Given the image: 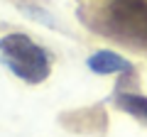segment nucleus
I'll list each match as a JSON object with an SVG mask.
<instances>
[{
    "label": "nucleus",
    "mask_w": 147,
    "mask_h": 137,
    "mask_svg": "<svg viewBox=\"0 0 147 137\" xmlns=\"http://www.w3.org/2000/svg\"><path fill=\"white\" fill-rule=\"evenodd\" d=\"M0 59L17 79L32 86L47 81L52 74L49 54L22 32H10L0 39Z\"/></svg>",
    "instance_id": "nucleus-1"
},
{
    "label": "nucleus",
    "mask_w": 147,
    "mask_h": 137,
    "mask_svg": "<svg viewBox=\"0 0 147 137\" xmlns=\"http://www.w3.org/2000/svg\"><path fill=\"white\" fill-rule=\"evenodd\" d=\"M108 17L123 34L147 39V0H108Z\"/></svg>",
    "instance_id": "nucleus-2"
},
{
    "label": "nucleus",
    "mask_w": 147,
    "mask_h": 137,
    "mask_svg": "<svg viewBox=\"0 0 147 137\" xmlns=\"http://www.w3.org/2000/svg\"><path fill=\"white\" fill-rule=\"evenodd\" d=\"M86 64H88V68L93 71V74H100V76L127 74V71H132V64L127 61L125 56L110 52V49H100V52L91 54V56L86 59Z\"/></svg>",
    "instance_id": "nucleus-3"
},
{
    "label": "nucleus",
    "mask_w": 147,
    "mask_h": 137,
    "mask_svg": "<svg viewBox=\"0 0 147 137\" xmlns=\"http://www.w3.org/2000/svg\"><path fill=\"white\" fill-rule=\"evenodd\" d=\"M115 103L127 115H135V118H140V120L147 122V98L145 95H140V93H118Z\"/></svg>",
    "instance_id": "nucleus-4"
}]
</instances>
